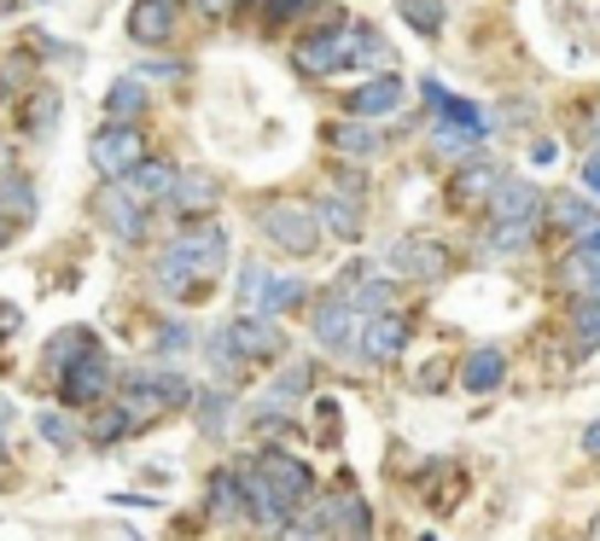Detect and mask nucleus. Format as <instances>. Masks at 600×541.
Here are the masks:
<instances>
[{
	"label": "nucleus",
	"instance_id": "1",
	"mask_svg": "<svg viewBox=\"0 0 600 541\" xmlns=\"http://www.w3.org/2000/svg\"><path fill=\"white\" fill-rule=\"evenodd\" d=\"M222 262H227L222 221L188 216L181 221V234H175V245H170V257L158 262V291H170V297H199L204 285H216Z\"/></svg>",
	"mask_w": 600,
	"mask_h": 541
},
{
	"label": "nucleus",
	"instance_id": "2",
	"mask_svg": "<svg viewBox=\"0 0 600 541\" xmlns=\"http://www.w3.org/2000/svg\"><path fill=\"white\" fill-rule=\"evenodd\" d=\"M350 58H367V65H379L385 58V41L374 30H362V24H350V18H339V24H326L315 35H303L298 41V71L309 76H333L344 71Z\"/></svg>",
	"mask_w": 600,
	"mask_h": 541
},
{
	"label": "nucleus",
	"instance_id": "3",
	"mask_svg": "<svg viewBox=\"0 0 600 541\" xmlns=\"http://www.w3.org/2000/svg\"><path fill=\"white\" fill-rule=\"evenodd\" d=\"M188 402H193V385L181 379L175 367H170V372L152 367V372H135V379L117 390L111 408L122 413V425H129V431H152L170 408H188Z\"/></svg>",
	"mask_w": 600,
	"mask_h": 541
},
{
	"label": "nucleus",
	"instance_id": "4",
	"mask_svg": "<svg viewBox=\"0 0 600 541\" xmlns=\"http://www.w3.org/2000/svg\"><path fill=\"white\" fill-rule=\"evenodd\" d=\"M257 227H262V239H275L286 257H309L321 245V221L309 204L298 198H275V204H262L257 210Z\"/></svg>",
	"mask_w": 600,
	"mask_h": 541
},
{
	"label": "nucleus",
	"instance_id": "5",
	"mask_svg": "<svg viewBox=\"0 0 600 541\" xmlns=\"http://www.w3.org/2000/svg\"><path fill=\"white\" fill-rule=\"evenodd\" d=\"M111 385H117V372H111V356L99 344H88L65 372H58V397H65L71 408H88L99 397H111Z\"/></svg>",
	"mask_w": 600,
	"mask_h": 541
},
{
	"label": "nucleus",
	"instance_id": "6",
	"mask_svg": "<svg viewBox=\"0 0 600 541\" xmlns=\"http://www.w3.org/2000/svg\"><path fill=\"white\" fill-rule=\"evenodd\" d=\"M88 158H94V170L106 175V181H122L140 158H147V140H140L135 122H111V129L94 134V152Z\"/></svg>",
	"mask_w": 600,
	"mask_h": 541
},
{
	"label": "nucleus",
	"instance_id": "7",
	"mask_svg": "<svg viewBox=\"0 0 600 541\" xmlns=\"http://www.w3.org/2000/svg\"><path fill=\"white\" fill-rule=\"evenodd\" d=\"M227 344H234L239 361H275L286 349V332L275 326V315H239L227 326Z\"/></svg>",
	"mask_w": 600,
	"mask_h": 541
},
{
	"label": "nucleus",
	"instance_id": "8",
	"mask_svg": "<svg viewBox=\"0 0 600 541\" xmlns=\"http://www.w3.org/2000/svg\"><path fill=\"white\" fill-rule=\"evenodd\" d=\"M251 466L268 477V489L280 495V507H286V512H292L303 495H309V466L298 461V454H286V448H262Z\"/></svg>",
	"mask_w": 600,
	"mask_h": 541
},
{
	"label": "nucleus",
	"instance_id": "9",
	"mask_svg": "<svg viewBox=\"0 0 600 541\" xmlns=\"http://www.w3.org/2000/svg\"><path fill=\"white\" fill-rule=\"evenodd\" d=\"M362 332V315H356V297H344V291H333V297L315 303V338L321 349H350Z\"/></svg>",
	"mask_w": 600,
	"mask_h": 541
},
{
	"label": "nucleus",
	"instance_id": "10",
	"mask_svg": "<svg viewBox=\"0 0 600 541\" xmlns=\"http://www.w3.org/2000/svg\"><path fill=\"white\" fill-rule=\"evenodd\" d=\"M94 210H99V221L111 227V239H122V245H135L140 234H147V216H140V198H135L122 181H111L106 193L94 198Z\"/></svg>",
	"mask_w": 600,
	"mask_h": 541
},
{
	"label": "nucleus",
	"instance_id": "11",
	"mask_svg": "<svg viewBox=\"0 0 600 541\" xmlns=\"http://www.w3.org/2000/svg\"><path fill=\"white\" fill-rule=\"evenodd\" d=\"M356 344H362L367 361H397L403 349H408V321L403 315H374V321L356 332Z\"/></svg>",
	"mask_w": 600,
	"mask_h": 541
},
{
	"label": "nucleus",
	"instance_id": "12",
	"mask_svg": "<svg viewBox=\"0 0 600 541\" xmlns=\"http://www.w3.org/2000/svg\"><path fill=\"white\" fill-rule=\"evenodd\" d=\"M129 35L140 41V47H163V41L175 35V0H135Z\"/></svg>",
	"mask_w": 600,
	"mask_h": 541
},
{
	"label": "nucleus",
	"instance_id": "13",
	"mask_svg": "<svg viewBox=\"0 0 600 541\" xmlns=\"http://www.w3.org/2000/svg\"><path fill=\"white\" fill-rule=\"evenodd\" d=\"M390 262H397L408 280H443V268H449V257H443L438 239H403V245H390Z\"/></svg>",
	"mask_w": 600,
	"mask_h": 541
},
{
	"label": "nucleus",
	"instance_id": "14",
	"mask_svg": "<svg viewBox=\"0 0 600 541\" xmlns=\"http://www.w3.org/2000/svg\"><path fill=\"white\" fill-rule=\"evenodd\" d=\"M321 530H339L344 541H367V535H374L367 501H362V495H339V501H326L321 507Z\"/></svg>",
	"mask_w": 600,
	"mask_h": 541
},
{
	"label": "nucleus",
	"instance_id": "15",
	"mask_svg": "<svg viewBox=\"0 0 600 541\" xmlns=\"http://www.w3.org/2000/svg\"><path fill=\"white\" fill-rule=\"evenodd\" d=\"M490 210H495V221H536L543 193L531 181H502V186H490Z\"/></svg>",
	"mask_w": 600,
	"mask_h": 541
},
{
	"label": "nucleus",
	"instance_id": "16",
	"mask_svg": "<svg viewBox=\"0 0 600 541\" xmlns=\"http://www.w3.org/2000/svg\"><path fill=\"white\" fill-rule=\"evenodd\" d=\"M397 106H403V76H374V82H362V88L350 94V111L356 117H385Z\"/></svg>",
	"mask_w": 600,
	"mask_h": 541
},
{
	"label": "nucleus",
	"instance_id": "17",
	"mask_svg": "<svg viewBox=\"0 0 600 541\" xmlns=\"http://www.w3.org/2000/svg\"><path fill=\"white\" fill-rule=\"evenodd\" d=\"M122 186L140 198V204H152V198H170V186H175V170L163 158H140L129 175H122Z\"/></svg>",
	"mask_w": 600,
	"mask_h": 541
},
{
	"label": "nucleus",
	"instance_id": "18",
	"mask_svg": "<svg viewBox=\"0 0 600 541\" xmlns=\"http://www.w3.org/2000/svg\"><path fill=\"white\" fill-rule=\"evenodd\" d=\"M502 372H507L502 349H472V356L461 361V385L472 390V397H484V390H495V385H502Z\"/></svg>",
	"mask_w": 600,
	"mask_h": 541
},
{
	"label": "nucleus",
	"instance_id": "19",
	"mask_svg": "<svg viewBox=\"0 0 600 541\" xmlns=\"http://www.w3.org/2000/svg\"><path fill=\"white\" fill-rule=\"evenodd\" d=\"M170 198H175V204H181V210H188V216L211 210V204H216V175H211V170H188V175H175Z\"/></svg>",
	"mask_w": 600,
	"mask_h": 541
},
{
	"label": "nucleus",
	"instance_id": "20",
	"mask_svg": "<svg viewBox=\"0 0 600 541\" xmlns=\"http://www.w3.org/2000/svg\"><path fill=\"white\" fill-rule=\"evenodd\" d=\"M315 221L326 227L333 239H362V204L356 198H321V210H315Z\"/></svg>",
	"mask_w": 600,
	"mask_h": 541
},
{
	"label": "nucleus",
	"instance_id": "21",
	"mask_svg": "<svg viewBox=\"0 0 600 541\" xmlns=\"http://www.w3.org/2000/svg\"><path fill=\"white\" fill-rule=\"evenodd\" d=\"M211 512H216V518H227V524H234V518H245V489H239V472H216V477H211Z\"/></svg>",
	"mask_w": 600,
	"mask_h": 541
},
{
	"label": "nucleus",
	"instance_id": "22",
	"mask_svg": "<svg viewBox=\"0 0 600 541\" xmlns=\"http://www.w3.org/2000/svg\"><path fill=\"white\" fill-rule=\"evenodd\" d=\"M548 221L560 227L566 239H577V234H583V227H589V198H577V193H560V198L548 204Z\"/></svg>",
	"mask_w": 600,
	"mask_h": 541
},
{
	"label": "nucleus",
	"instance_id": "23",
	"mask_svg": "<svg viewBox=\"0 0 600 541\" xmlns=\"http://www.w3.org/2000/svg\"><path fill=\"white\" fill-rule=\"evenodd\" d=\"M326 140H333L344 158H374V152H379V140L367 134L362 122H326Z\"/></svg>",
	"mask_w": 600,
	"mask_h": 541
},
{
	"label": "nucleus",
	"instance_id": "24",
	"mask_svg": "<svg viewBox=\"0 0 600 541\" xmlns=\"http://www.w3.org/2000/svg\"><path fill=\"white\" fill-rule=\"evenodd\" d=\"M140 106H147V88L129 76V82H111V99H106V111H111V122H135L140 117Z\"/></svg>",
	"mask_w": 600,
	"mask_h": 541
},
{
	"label": "nucleus",
	"instance_id": "25",
	"mask_svg": "<svg viewBox=\"0 0 600 541\" xmlns=\"http://www.w3.org/2000/svg\"><path fill=\"white\" fill-rule=\"evenodd\" d=\"M268 285H275V274H268L262 262H245V268H239V297H245V315H262Z\"/></svg>",
	"mask_w": 600,
	"mask_h": 541
},
{
	"label": "nucleus",
	"instance_id": "26",
	"mask_svg": "<svg viewBox=\"0 0 600 541\" xmlns=\"http://www.w3.org/2000/svg\"><path fill=\"white\" fill-rule=\"evenodd\" d=\"M490 186H495V170H490V163H467V170L454 175L449 193H454V204H472V198H484Z\"/></svg>",
	"mask_w": 600,
	"mask_h": 541
},
{
	"label": "nucleus",
	"instance_id": "27",
	"mask_svg": "<svg viewBox=\"0 0 600 541\" xmlns=\"http://www.w3.org/2000/svg\"><path fill=\"white\" fill-rule=\"evenodd\" d=\"M94 344V332L88 326H76V332H65V338H58L53 349H47V372H53V379H58V372H65L76 356H82V349H88Z\"/></svg>",
	"mask_w": 600,
	"mask_h": 541
},
{
	"label": "nucleus",
	"instance_id": "28",
	"mask_svg": "<svg viewBox=\"0 0 600 541\" xmlns=\"http://www.w3.org/2000/svg\"><path fill=\"white\" fill-rule=\"evenodd\" d=\"M531 234H536V221H495L490 245H495L502 257H513V251H525V245H531Z\"/></svg>",
	"mask_w": 600,
	"mask_h": 541
},
{
	"label": "nucleus",
	"instance_id": "29",
	"mask_svg": "<svg viewBox=\"0 0 600 541\" xmlns=\"http://www.w3.org/2000/svg\"><path fill=\"white\" fill-rule=\"evenodd\" d=\"M571 332H577V349H600V297H589L583 309H577Z\"/></svg>",
	"mask_w": 600,
	"mask_h": 541
},
{
	"label": "nucleus",
	"instance_id": "30",
	"mask_svg": "<svg viewBox=\"0 0 600 541\" xmlns=\"http://www.w3.org/2000/svg\"><path fill=\"white\" fill-rule=\"evenodd\" d=\"M403 18L420 35H438L443 30V7H438V0H403Z\"/></svg>",
	"mask_w": 600,
	"mask_h": 541
},
{
	"label": "nucleus",
	"instance_id": "31",
	"mask_svg": "<svg viewBox=\"0 0 600 541\" xmlns=\"http://www.w3.org/2000/svg\"><path fill=\"white\" fill-rule=\"evenodd\" d=\"M303 303V285L298 280H275L268 285V297H262V315H286V309H298Z\"/></svg>",
	"mask_w": 600,
	"mask_h": 541
},
{
	"label": "nucleus",
	"instance_id": "32",
	"mask_svg": "<svg viewBox=\"0 0 600 541\" xmlns=\"http://www.w3.org/2000/svg\"><path fill=\"white\" fill-rule=\"evenodd\" d=\"M227 420H234V402H227V397H204V402H199V425L211 431V436H222Z\"/></svg>",
	"mask_w": 600,
	"mask_h": 541
},
{
	"label": "nucleus",
	"instance_id": "33",
	"mask_svg": "<svg viewBox=\"0 0 600 541\" xmlns=\"http://www.w3.org/2000/svg\"><path fill=\"white\" fill-rule=\"evenodd\" d=\"M204 356H211V367H222V372H227V385H234L239 356H234V344H227V332H216V338H204Z\"/></svg>",
	"mask_w": 600,
	"mask_h": 541
},
{
	"label": "nucleus",
	"instance_id": "34",
	"mask_svg": "<svg viewBox=\"0 0 600 541\" xmlns=\"http://www.w3.org/2000/svg\"><path fill=\"white\" fill-rule=\"evenodd\" d=\"M0 210H12V216H35L30 186H24V181H0Z\"/></svg>",
	"mask_w": 600,
	"mask_h": 541
},
{
	"label": "nucleus",
	"instance_id": "35",
	"mask_svg": "<svg viewBox=\"0 0 600 541\" xmlns=\"http://www.w3.org/2000/svg\"><path fill=\"white\" fill-rule=\"evenodd\" d=\"M467 145H479V134H472V129H461V122H443V129H438V152L461 158Z\"/></svg>",
	"mask_w": 600,
	"mask_h": 541
},
{
	"label": "nucleus",
	"instance_id": "36",
	"mask_svg": "<svg viewBox=\"0 0 600 541\" xmlns=\"http://www.w3.org/2000/svg\"><path fill=\"white\" fill-rule=\"evenodd\" d=\"M41 436H47L53 448H71L76 443V431L65 425V413H41Z\"/></svg>",
	"mask_w": 600,
	"mask_h": 541
},
{
	"label": "nucleus",
	"instance_id": "37",
	"mask_svg": "<svg viewBox=\"0 0 600 541\" xmlns=\"http://www.w3.org/2000/svg\"><path fill=\"white\" fill-rule=\"evenodd\" d=\"M158 349H163V356H170V349H188V326H163L158 332Z\"/></svg>",
	"mask_w": 600,
	"mask_h": 541
},
{
	"label": "nucleus",
	"instance_id": "38",
	"mask_svg": "<svg viewBox=\"0 0 600 541\" xmlns=\"http://www.w3.org/2000/svg\"><path fill=\"white\" fill-rule=\"evenodd\" d=\"M583 186H589V198H600V152L583 158Z\"/></svg>",
	"mask_w": 600,
	"mask_h": 541
},
{
	"label": "nucleus",
	"instance_id": "39",
	"mask_svg": "<svg viewBox=\"0 0 600 541\" xmlns=\"http://www.w3.org/2000/svg\"><path fill=\"white\" fill-rule=\"evenodd\" d=\"M385 297H390V280H374V285H367V309H374V315H385Z\"/></svg>",
	"mask_w": 600,
	"mask_h": 541
},
{
	"label": "nucleus",
	"instance_id": "40",
	"mask_svg": "<svg viewBox=\"0 0 600 541\" xmlns=\"http://www.w3.org/2000/svg\"><path fill=\"white\" fill-rule=\"evenodd\" d=\"M309 0H268V18H298Z\"/></svg>",
	"mask_w": 600,
	"mask_h": 541
},
{
	"label": "nucleus",
	"instance_id": "41",
	"mask_svg": "<svg viewBox=\"0 0 600 541\" xmlns=\"http://www.w3.org/2000/svg\"><path fill=\"white\" fill-rule=\"evenodd\" d=\"M577 251H594L600 257V227H583V234H577Z\"/></svg>",
	"mask_w": 600,
	"mask_h": 541
},
{
	"label": "nucleus",
	"instance_id": "42",
	"mask_svg": "<svg viewBox=\"0 0 600 541\" xmlns=\"http://www.w3.org/2000/svg\"><path fill=\"white\" fill-rule=\"evenodd\" d=\"M193 7H199L204 18H216V12H227V7H234V0H193Z\"/></svg>",
	"mask_w": 600,
	"mask_h": 541
},
{
	"label": "nucleus",
	"instance_id": "43",
	"mask_svg": "<svg viewBox=\"0 0 600 541\" xmlns=\"http://www.w3.org/2000/svg\"><path fill=\"white\" fill-rule=\"evenodd\" d=\"M583 454H600V425H589V431H583Z\"/></svg>",
	"mask_w": 600,
	"mask_h": 541
},
{
	"label": "nucleus",
	"instance_id": "44",
	"mask_svg": "<svg viewBox=\"0 0 600 541\" xmlns=\"http://www.w3.org/2000/svg\"><path fill=\"white\" fill-rule=\"evenodd\" d=\"M589 145H594V152H600V111L589 117Z\"/></svg>",
	"mask_w": 600,
	"mask_h": 541
},
{
	"label": "nucleus",
	"instance_id": "45",
	"mask_svg": "<svg viewBox=\"0 0 600 541\" xmlns=\"http://www.w3.org/2000/svg\"><path fill=\"white\" fill-rule=\"evenodd\" d=\"M0 466H7V436H0Z\"/></svg>",
	"mask_w": 600,
	"mask_h": 541
},
{
	"label": "nucleus",
	"instance_id": "46",
	"mask_svg": "<svg viewBox=\"0 0 600 541\" xmlns=\"http://www.w3.org/2000/svg\"><path fill=\"white\" fill-rule=\"evenodd\" d=\"M0 12H12V0H0Z\"/></svg>",
	"mask_w": 600,
	"mask_h": 541
}]
</instances>
